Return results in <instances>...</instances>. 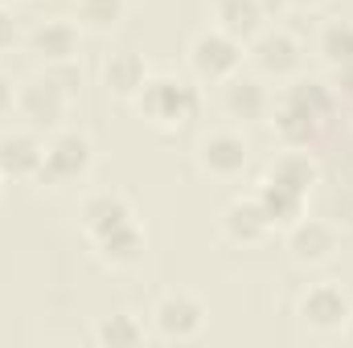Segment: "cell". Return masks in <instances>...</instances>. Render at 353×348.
Wrapping results in <instances>:
<instances>
[{
	"mask_svg": "<svg viewBox=\"0 0 353 348\" xmlns=\"http://www.w3.org/2000/svg\"><path fill=\"white\" fill-rule=\"evenodd\" d=\"M41 156H46V140L33 127L0 131V176L4 180H37Z\"/></svg>",
	"mask_w": 353,
	"mask_h": 348,
	"instance_id": "4fadbf2b",
	"label": "cell"
},
{
	"mask_svg": "<svg viewBox=\"0 0 353 348\" xmlns=\"http://www.w3.org/2000/svg\"><path fill=\"white\" fill-rule=\"evenodd\" d=\"M222 111L239 123H255L271 111V94L259 74H234L222 83Z\"/></svg>",
	"mask_w": 353,
	"mask_h": 348,
	"instance_id": "9a60e30c",
	"label": "cell"
},
{
	"mask_svg": "<svg viewBox=\"0 0 353 348\" xmlns=\"http://www.w3.org/2000/svg\"><path fill=\"white\" fill-rule=\"evenodd\" d=\"M90 250H94L99 266H107V270H132V266H140L144 254H148V234H144V226L136 217V221H123L111 234L94 238Z\"/></svg>",
	"mask_w": 353,
	"mask_h": 348,
	"instance_id": "5bb4252c",
	"label": "cell"
},
{
	"mask_svg": "<svg viewBox=\"0 0 353 348\" xmlns=\"http://www.w3.org/2000/svg\"><path fill=\"white\" fill-rule=\"evenodd\" d=\"M341 250V230L325 217H296L288 226V254L300 266H325Z\"/></svg>",
	"mask_w": 353,
	"mask_h": 348,
	"instance_id": "9c48e42d",
	"label": "cell"
},
{
	"mask_svg": "<svg viewBox=\"0 0 353 348\" xmlns=\"http://www.w3.org/2000/svg\"><path fill=\"white\" fill-rule=\"evenodd\" d=\"M90 168H94V140H90L87 131H79V127H54L50 140H46L37 184L66 188V184L87 180Z\"/></svg>",
	"mask_w": 353,
	"mask_h": 348,
	"instance_id": "3957f363",
	"label": "cell"
},
{
	"mask_svg": "<svg viewBox=\"0 0 353 348\" xmlns=\"http://www.w3.org/2000/svg\"><path fill=\"white\" fill-rule=\"evenodd\" d=\"M341 336H345V345L353 348V316H350V324H345V328H341Z\"/></svg>",
	"mask_w": 353,
	"mask_h": 348,
	"instance_id": "f1b7e54d",
	"label": "cell"
},
{
	"mask_svg": "<svg viewBox=\"0 0 353 348\" xmlns=\"http://www.w3.org/2000/svg\"><path fill=\"white\" fill-rule=\"evenodd\" d=\"M218 230H222V238L230 242V246H259L271 238V217L263 213V205H259V197L255 193H247V197H234L226 209H222V217H218Z\"/></svg>",
	"mask_w": 353,
	"mask_h": 348,
	"instance_id": "7c38bea8",
	"label": "cell"
},
{
	"mask_svg": "<svg viewBox=\"0 0 353 348\" xmlns=\"http://www.w3.org/2000/svg\"><path fill=\"white\" fill-rule=\"evenodd\" d=\"M283 102H296V107H304L308 115H316L325 123L329 111H333V90L325 87L321 78H300V83H292L283 90Z\"/></svg>",
	"mask_w": 353,
	"mask_h": 348,
	"instance_id": "603a6c76",
	"label": "cell"
},
{
	"mask_svg": "<svg viewBox=\"0 0 353 348\" xmlns=\"http://www.w3.org/2000/svg\"><path fill=\"white\" fill-rule=\"evenodd\" d=\"M0 184H4V176H0Z\"/></svg>",
	"mask_w": 353,
	"mask_h": 348,
	"instance_id": "f546056e",
	"label": "cell"
},
{
	"mask_svg": "<svg viewBox=\"0 0 353 348\" xmlns=\"http://www.w3.org/2000/svg\"><path fill=\"white\" fill-rule=\"evenodd\" d=\"M79 83H83V74H79L74 62L46 66L41 74H29L25 83H17V115L33 131L62 127V119L70 115V98H74V87Z\"/></svg>",
	"mask_w": 353,
	"mask_h": 348,
	"instance_id": "6da1fadb",
	"label": "cell"
},
{
	"mask_svg": "<svg viewBox=\"0 0 353 348\" xmlns=\"http://www.w3.org/2000/svg\"><path fill=\"white\" fill-rule=\"evenodd\" d=\"M94 340L103 348H136L148 340V328L136 312H115V316H103L94 324Z\"/></svg>",
	"mask_w": 353,
	"mask_h": 348,
	"instance_id": "44dd1931",
	"label": "cell"
},
{
	"mask_svg": "<svg viewBox=\"0 0 353 348\" xmlns=\"http://www.w3.org/2000/svg\"><path fill=\"white\" fill-rule=\"evenodd\" d=\"M123 221H136V205L119 188H94V193L83 197V205H79V230L87 234L90 242L103 238V234H111Z\"/></svg>",
	"mask_w": 353,
	"mask_h": 348,
	"instance_id": "8fae6325",
	"label": "cell"
},
{
	"mask_svg": "<svg viewBox=\"0 0 353 348\" xmlns=\"http://www.w3.org/2000/svg\"><path fill=\"white\" fill-rule=\"evenodd\" d=\"M70 4H74L79 25H87L94 33L115 29V25L123 21V12H128V0H70Z\"/></svg>",
	"mask_w": 353,
	"mask_h": 348,
	"instance_id": "cb8c5ba5",
	"label": "cell"
},
{
	"mask_svg": "<svg viewBox=\"0 0 353 348\" xmlns=\"http://www.w3.org/2000/svg\"><path fill=\"white\" fill-rule=\"evenodd\" d=\"M17 41H21V25H17V17L0 4V54L17 50Z\"/></svg>",
	"mask_w": 353,
	"mask_h": 348,
	"instance_id": "d4e9b609",
	"label": "cell"
},
{
	"mask_svg": "<svg viewBox=\"0 0 353 348\" xmlns=\"http://www.w3.org/2000/svg\"><path fill=\"white\" fill-rule=\"evenodd\" d=\"M29 54L41 62V66H66L79 58V45H83V25L74 21H62V17H50V21H37L29 29Z\"/></svg>",
	"mask_w": 353,
	"mask_h": 348,
	"instance_id": "30bf717a",
	"label": "cell"
},
{
	"mask_svg": "<svg viewBox=\"0 0 353 348\" xmlns=\"http://www.w3.org/2000/svg\"><path fill=\"white\" fill-rule=\"evenodd\" d=\"M247 62L255 66L259 78H292L304 62V45L288 33V29H259L251 41H247Z\"/></svg>",
	"mask_w": 353,
	"mask_h": 348,
	"instance_id": "ba28073f",
	"label": "cell"
},
{
	"mask_svg": "<svg viewBox=\"0 0 353 348\" xmlns=\"http://www.w3.org/2000/svg\"><path fill=\"white\" fill-rule=\"evenodd\" d=\"M296 316L300 324H308L312 332L321 336H333L350 324L353 316V295L350 287H341L337 279H321V283H308L296 299Z\"/></svg>",
	"mask_w": 353,
	"mask_h": 348,
	"instance_id": "5b68a950",
	"label": "cell"
},
{
	"mask_svg": "<svg viewBox=\"0 0 353 348\" xmlns=\"http://www.w3.org/2000/svg\"><path fill=\"white\" fill-rule=\"evenodd\" d=\"M255 197H259V205H263V213L271 217L275 230H288L296 217H304V205H308V197H300V193H292V188H283V184H275L267 176L259 180Z\"/></svg>",
	"mask_w": 353,
	"mask_h": 348,
	"instance_id": "ffe728a7",
	"label": "cell"
},
{
	"mask_svg": "<svg viewBox=\"0 0 353 348\" xmlns=\"http://www.w3.org/2000/svg\"><path fill=\"white\" fill-rule=\"evenodd\" d=\"M185 58H189L193 83H201V87H222L226 78H234V74L243 70L247 50H243V41H234L230 33H222L218 25H210V29L193 33Z\"/></svg>",
	"mask_w": 353,
	"mask_h": 348,
	"instance_id": "277c9868",
	"label": "cell"
},
{
	"mask_svg": "<svg viewBox=\"0 0 353 348\" xmlns=\"http://www.w3.org/2000/svg\"><path fill=\"white\" fill-rule=\"evenodd\" d=\"M316 54L333 70L353 66V21H325L321 33H316Z\"/></svg>",
	"mask_w": 353,
	"mask_h": 348,
	"instance_id": "7402d4cb",
	"label": "cell"
},
{
	"mask_svg": "<svg viewBox=\"0 0 353 348\" xmlns=\"http://www.w3.org/2000/svg\"><path fill=\"white\" fill-rule=\"evenodd\" d=\"M17 111V83L0 70V119H8Z\"/></svg>",
	"mask_w": 353,
	"mask_h": 348,
	"instance_id": "484cf974",
	"label": "cell"
},
{
	"mask_svg": "<svg viewBox=\"0 0 353 348\" xmlns=\"http://www.w3.org/2000/svg\"><path fill=\"white\" fill-rule=\"evenodd\" d=\"M205 320H210V307L201 303V295L193 291H165L157 303H152V332L161 340H173V345H189L205 332Z\"/></svg>",
	"mask_w": 353,
	"mask_h": 348,
	"instance_id": "8992f818",
	"label": "cell"
},
{
	"mask_svg": "<svg viewBox=\"0 0 353 348\" xmlns=\"http://www.w3.org/2000/svg\"><path fill=\"white\" fill-rule=\"evenodd\" d=\"M148 62L136 54V50H115V54H107L103 58V66H99V78H103V90L107 94H115V98H123V102H132L140 87L148 83Z\"/></svg>",
	"mask_w": 353,
	"mask_h": 348,
	"instance_id": "2e32d148",
	"label": "cell"
},
{
	"mask_svg": "<svg viewBox=\"0 0 353 348\" xmlns=\"http://www.w3.org/2000/svg\"><path fill=\"white\" fill-rule=\"evenodd\" d=\"M267 180H275V184H283V188H292V193H300V197H308L316 184H321V164L304 152V148H288V152H279L271 164H267Z\"/></svg>",
	"mask_w": 353,
	"mask_h": 348,
	"instance_id": "e0dca14e",
	"label": "cell"
},
{
	"mask_svg": "<svg viewBox=\"0 0 353 348\" xmlns=\"http://www.w3.org/2000/svg\"><path fill=\"white\" fill-rule=\"evenodd\" d=\"M132 111L152 127V131H165L176 135L185 131L197 111H201V90L193 78H181V74H148V83L140 87V94L132 98Z\"/></svg>",
	"mask_w": 353,
	"mask_h": 348,
	"instance_id": "7a4b0ae2",
	"label": "cell"
},
{
	"mask_svg": "<svg viewBox=\"0 0 353 348\" xmlns=\"http://www.w3.org/2000/svg\"><path fill=\"white\" fill-rule=\"evenodd\" d=\"M283 4H292V8H300V12H308V8H321L325 0H283Z\"/></svg>",
	"mask_w": 353,
	"mask_h": 348,
	"instance_id": "4316f807",
	"label": "cell"
},
{
	"mask_svg": "<svg viewBox=\"0 0 353 348\" xmlns=\"http://www.w3.org/2000/svg\"><path fill=\"white\" fill-rule=\"evenodd\" d=\"M271 131L279 135L283 148H308V144L316 140V131H321V119L308 115L304 107L279 98V107H275V115H271Z\"/></svg>",
	"mask_w": 353,
	"mask_h": 348,
	"instance_id": "d6986e66",
	"label": "cell"
},
{
	"mask_svg": "<svg viewBox=\"0 0 353 348\" xmlns=\"http://www.w3.org/2000/svg\"><path fill=\"white\" fill-rule=\"evenodd\" d=\"M193 160H197V173L210 180H239L251 164V144L234 127H214L197 140Z\"/></svg>",
	"mask_w": 353,
	"mask_h": 348,
	"instance_id": "52a82bcc",
	"label": "cell"
},
{
	"mask_svg": "<svg viewBox=\"0 0 353 348\" xmlns=\"http://www.w3.org/2000/svg\"><path fill=\"white\" fill-rule=\"evenodd\" d=\"M341 90H345V94H353V66H345V70H341Z\"/></svg>",
	"mask_w": 353,
	"mask_h": 348,
	"instance_id": "83f0119b",
	"label": "cell"
},
{
	"mask_svg": "<svg viewBox=\"0 0 353 348\" xmlns=\"http://www.w3.org/2000/svg\"><path fill=\"white\" fill-rule=\"evenodd\" d=\"M214 8V25L222 33H230L234 41H251L259 29H263L267 12H263V0H210Z\"/></svg>",
	"mask_w": 353,
	"mask_h": 348,
	"instance_id": "ac0fdd59",
	"label": "cell"
}]
</instances>
